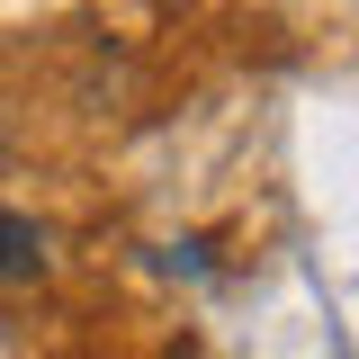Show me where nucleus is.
I'll use <instances>...</instances> for the list:
<instances>
[{
    "instance_id": "1",
    "label": "nucleus",
    "mask_w": 359,
    "mask_h": 359,
    "mask_svg": "<svg viewBox=\"0 0 359 359\" xmlns=\"http://www.w3.org/2000/svg\"><path fill=\"white\" fill-rule=\"evenodd\" d=\"M18 278H45V233L0 207V287H18Z\"/></svg>"
}]
</instances>
